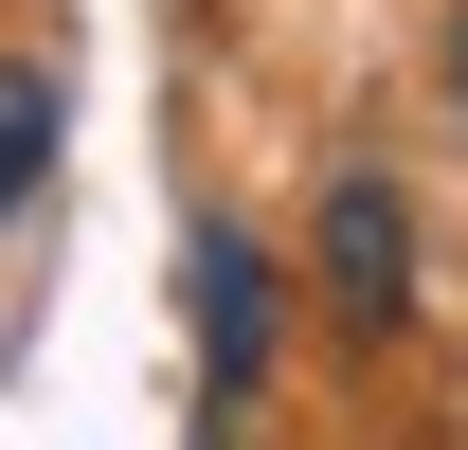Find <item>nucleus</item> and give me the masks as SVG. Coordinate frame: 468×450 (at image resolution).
I'll list each match as a JSON object with an SVG mask.
<instances>
[{"label":"nucleus","instance_id":"f257e3e1","mask_svg":"<svg viewBox=\"0 0 468 450\" xmlns=\"http://www.w3.org/2000/svg\"><path fill=\"white\" fill-rule=\"evenodd\" d=\"M324 288H343L360 325L414 306V217H397V180H343V198H324Z\"/></svg>","mask_w":468,"mask_h":450},{"label":"nucleus","instance_id":"f03ea898","mask_svg":"<svg viewBox=\"0 0 468 450\" xmlns=\"http://www.w3.org/2000/svg\"><path fill=\"white\" fill-rule=\"evenodd\" d=\"M198 360H217V396H252V360H271V271H252V234H198Z\"/></svg>","mask_w":468,"mask_h":450},{"label":"nucleus","instance_id":"7ed1b4c3","mask_svg":"<svg viewBox=\"0 0 468 450\" xmlns=\"http://www.w3.org/2000/svg\"><path fill=\"white\" fill-rule=\"evenodd\" d=\"M37 163H55V72L0 55V198H37Z\"/></svg>","mask_w":468,"mask_h":450}]
</instances>
